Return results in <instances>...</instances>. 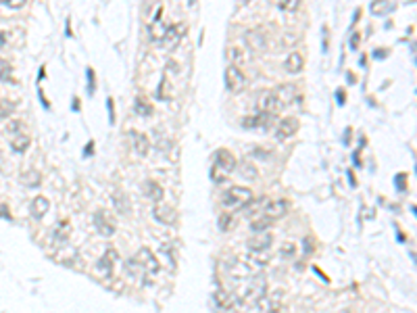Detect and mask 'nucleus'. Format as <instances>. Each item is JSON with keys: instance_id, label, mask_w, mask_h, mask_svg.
<instances>
[{"instance_id": "obj_1", "label": "nucleus", "mask_w": 417, "mask_h": 313, "mask_svg": "<svg viewBox=\"0 0 417 313\" xmlns=\"http://www.w3.org/2000/svg\"><path fill=\"white\" fill-rule=\"evenodd\" d=\"M244 284L240 286L238 290V295L234 297V307H251V305H257L259 301H263V297L267 295V280L263 278L261 274L248 278V280H242Z\"/></svg>"}, {"instance_id": "obj_2", "label": "nucleus", "mask_w": 417, "mask_h": 313, "mask_svg": "<svg viewBox=\"0 0 417 313\" xmlns=\"http://www.w3.org/2000/svg\"><path fill=\"white\" fill-rule=\"evenodd\" d=\"M226 274L234 280H248L259 274V267L253 263L251 257H234L226 263Z\"/></svg>"}, {"instance_id": "obj_3", "label": "nucleus", "mask_w": 417, "mask_h": 313, "mask_svg": "<svg viewBox=\"0 0 417 313\" xmlns=\"http://www.w3.org/2000/svg\"><path fill=\"white\" fill-rule=\"evenodd\" d=\"M253 190L246 188V186H232L228 188V192L224 194V200H221V205L226 209H236V207H246L248 203H253Z\"/></svg>"}, {"instance_id": "obj_4", "label": "nucleus", "mask_w": 417, "mask_h": 313, "mask_svg": "<svg viewBox=\"0 0 417 313\" xmlns=\"http://www.w3.org/2000/svg\"><path fill=\"white\" fill-rule=\"evenodd\" d=\"M94 228H96V232H98L100 236L108 238V236H113V234H115V230H117V221L113 219V215L108 213L106 209H98V211L94 213Z\"/></svg>"}, {"instance_id": "obj_5", "label": "nucleus", "mask_w": 417, "mask_h": 313, "mask_svg": "<svg viewBox=\"0 0 417 313\" xmlns=\"http://www.w3.org/2000/svg\"><path fill=\"white\" fill-rule=\"evenodd\" d=\"M246 84H248V80H246V75L242 73V69H238V67H228L226 69V88L230 92H242L244 88H246Z\"/></svg>"}, {"instance_id": "obj_6", "label": "nucleus", "mask_w": 417, "mask_h": 313, "mask_svg": "<svg viewBox=\"0 0 417 313\" xmlns=\"http://www.w3.org/2000/svg\"><path fill=\"white\" fill-rule=\"evenodd\" d=\"M288 209H290V203H288L286 198H277V200L265 198V203H263V207H261V215H267V217H271V219L275 221L277 217L286 215Z\"/></svg>"}, {"instance_id": "obj_7", "label": "nucleus", "mask_w": 417, "mask_h": 313, "mask_svg": "<svg viewBox=\"0 0 417 313\" xmlns=\"http://www.w3.org/2000/svg\"><path fill=\"white\" fill-rule=\"evenodd\" d=\"M257 107H259L261 113H265V115H275V113H280V111L284 109V107L280 105V100L275 98L273 90L261 92L259 98H257Z\"/></svg>"}, {"instance_id": "obj_8", "label": "nucleus", "mask_w": 417, "mask_h": 313, "mask_svg": "<svg viewBox=\"0 0 417 313\" xmlns=\"http://www.w3.org/2000/svg\"><path fill=\"white\" fill-rule=\"evenodd\" d=\"M136 259H138V263L142 265V270L146 272V274H150V276H157L159 272H161V263H159V259H157V255L152 253L150 249H140L138 251V255H136Z\"/></svg>"}, {"instance_id": "obj_9", "label": "nucleus", "mask_w": 417, "mask_h": 313, "mask_svg": "<svg viewBox=\"0 0 417 313\" xmlns=\"http://www.w3.org/2000/svg\"><path fill=\"white\" fill-rule=\"evenodd\" d=\"M115 261H117V251H115V249H106L104 255L98 259V263H96V267H94L96 274H98L100 278H111V276H113Z\"/></svg>"}, {"instance_id": "obj_10", "label": "nucleus", "mask_w": 417, "mask_h": 313, "mask_svg": "<svg viewBox=\"0 0 417 313\" xmlns=\"http://www.w3.org/2000/svg\"><path fill=\"white\" fill-rule=\"evenodd\" d=\"M236 156L230 152V150H226V148H221V150H217V156H215V171H219L221 175H230L234 169H236Z\"/></svg>"}, {"instance_id": "obj_11", "label": "nucleus", "mask_w": 417, "mask_h": 313, "mask_svg": "<svg viewBox=\"0 0 417 313\" xmlns=\"http://www.w3.org/2000/svg\"><path fill=\"white\" fill-rule=\"evenodd\" d=\"M244 42L253 53H265L267 50V36L263 30H248L244 36Z\"/></svg>"}, {"instance_id": "obj_12", "label": "nucleus", "mask_w": 417, "mask_h": 313, "mask_svg": "<svg viewBox=\"0 0 417 313\" xmlns=\"http://www.w3.org/2000/svg\"><path fill=\"white\" fill-rule=\"evenodd\" d=\"M298 127H300V123L296 117H284V119H280V123L275 127V136H277V140H288L298 132Z\"/></svg>"}, {"instance_id": "obj_13", "label": "nucleus", "mask_w": 417, "mask_h": 313, "mask_svg": "<svg viewBox=\"0 0 417 313\" xmlns=\"http://www.w3.org/2000/svg\"><path fill=\"white\" fill-rule=\"evenodd\" d=\"M271 242H273V236L269 232H259V234L248 238L246 247L251 249V253H263V251H269Z\"/></svg>"}, {"instance_id": "obj_14", "label": "nucleus", "mask_w": 417, "mask_h": 313, "mask_svg": "<svg viewBox=\"0 0 417 313\" xmlns=\"http://www.w3.org/2000/svg\"><path fill=\"white\" fill-rule=\"evenodd\" d=\"M186 34V25L184 23H178V25H169L167 30H165V36H163V40H161V44L167 48V50H171V48H175L178 46V42L182 40V36Z\"/></svg>"}, {"instance_id": "obj_15", "label": "nucleus", "mask_w": 417, "mask_h": 313, "mask_svg": "<svg viewBox=\"0 0 417 313\" xmlns=\"http://www.w3.org/2000/svg\"><path fill=\"white\" fill-rule=\"evenodd\" d=\"M155 217L159 223H165V226H171V223L178 221V211H175L171 205L165 203H157L155 205Z\"/></svg>"}, {"instance_id": "obj_16", "label": "nucleus", "mask_w": 417, "mask_h": 313, "mask_svg": "<svg viewBox=\"0 0 417 313\" xmlns=\"http://www.w3.org/2000/svg\"><path fill=\"white\" fill-rule=\"evenodd\" d=\"M273 94H275V98L280 100L282 107H288L296 96V86L294 84H282L277 90H273Z\"/></svg>"}, {"instance_id": "obj_17", "label": "nucleus", "mask_w": 417, "mask_h": 313, "mask_svg": "<svg viewBox=\"0 0 417 313\" xmlns=\"http://www.w3.org/2000/svg\"><path fill=\"white\" fill-rule=\"evenodd\" d=\"M284 69H286L288 73H300L304 69V57L298 50H292L286 57V61H284Z\"/></svg>"}, {"instance_id": "obj_18", "label": "nucleus", "mask_w": 417, "mask_h": 313, "mask_svg": "<svg viewBox=\"0 0 417 313\" xmlns=\"http://www.w3.org/2000/svg\"><path fill=\"white\" fill-rule=\"evenodd\" d=\"M48 209H50V200H48L46 196H36L32 203H30V213H32L36 219H42L44 215L48 213Z\"/></svg>"}, {"instance_id": "obj_19", "label": "nucleus", "mask_w": 417, "mask_h": 313, "mask_svg": "<svg viewBox=\"0 0 417 313\" xmlns=\"http://www.w3.org/2000/svg\"><path fill=\"white\" fill-rule=\"evenodd\" d=\"M71 236V221L69 219H63V221H59L57 226L52 228V240L54 242H59V244H63V242H67V238Z\"/></svg>"}, {"instance_id": "obj_20", "label": "nucleus", "mask_w": 417, "mask_h": 313, "mask_svg": "<svg viewBox=\"0 0 417 313\" xmlns=\"http://www.w3.org/2000/svg\"><path fill=\"white\" fill-rule=\"evenodd\" d=\"M142 192L150 198V200H155V203H161L163 200V188H161V184L159 182H155V180H146L144 184H142Z\"/></svg>"}, {"instance_id": "obj_21", "label": "nucleus", "mask_w": 417, "mask_h": 313, "mask_svg": "<svg viewBox=\"0 0 417 313\" xmlns=\"http://www.w3.org/2000/svg\"><path fill=\"white\" fill-rule=\"evenodd\" d=\"M30 142H32V138H30V134H27V132L15 134V136L9 138V144H11V148H13L15 152H25L27 146H30Z\"/></svg>"}, {"instance_id": "obj_22", "label": "nucleus", "mask_w": 417, "mask_h": 313, "mask_svg": "<svg viewBox=\"0 0 417 313\" xmlns=\"http://www.w3.org/2000/svg\"><path fill=\"white\" fill-rule=\"evenodd\" d=\"M131 140H134V148L140 156H146L148 150H150V140L146 134H140V132H131Z\"/></svg>"}, {"instance_id": "obj_23", "label": "nucleus", "mask_w": 417, "mask_h": 313, "mask_svg": "<svg viewBox=\"0 0 417 313\" xmlns=\"http://www.w3.org/2000/svg\"><path fill=\"white\" fill-rule=\"evenodd\" d=\"M19 180H21V184L27 186V188H38L40 182H42V175H40L38 169H25L23 173L19 175Z\"/></svg>"}, {"instance_id": "obj_24", "label": "nucleus", "mask_w": 417, "mask_h": 313, "mask_svg": "<svg viewBox=\"0 0 417 313\" xmlns=\"http://www.w3.org/2000/svg\"><path fill=\"white\" fill-rule=\"evenodd\" d=\"M271 226H273V219L267 217V215H255L253 221H251V230H253L255 234H259V232H267Z\"/></svg>"}, {"instance_id": "obj_25", "label": "nucleus", "mask_w": 417, "mask_h": 313, "mask_svg": "<svg viewBox=\"0 0 417 313\" xmlns=\"http://www.w3.org/2000/svg\"><path fill=\"white\" fill-rule=\"evenodd\" d=\"M228 57H230V61H232V67H238V69H240V65H244V63L248 61V57H246V50H244V48H240V46H234V48H230Z\"/></svg>"}, {"instance_id": "obj_26", "label": "nucleus", "mask_w": 417, "mask_h": 313, "mask_svg": "<svg viewBox=\"0 0 417 313\" xmlns=\"http://www.w3.org/2000/svg\"><path fill=\"white\" fill-rule=\"evenodd\" d=\"M219 230L221 232H230V230H234L236 226H238V219H236V215H232V213H221L219 215Z\"/></svg>"}, {"instance_id": "obj_27", "label": "nucleus", "mask_w": 417, "mask_h": 313, "mask_svg": "<svg viewBox=\"0 0 417 313\" xmlns=\"http://www.w3.org/2000/svg\"><path fill=\"white\" fill-rule=\"evenodd\" d=\"M238 173L242 175L244 180H248V182H253V180H257V177H259V169H257L251 161H242V165H240Z\"/></svg>"}, {"instance_id": "obj_28", "label": "nucleus", "mask_w": 417, "mask_h": 313, "mask_svg": "<svg viewBox=\"0 0 417 313\" xmlns=\"http://www.w3.org/2000/svg\"><path fill=\"white\" fill-rule=\"evenodd\" d=\"M215 301L221 309H234V295L226 293V290H217L215 293Z\"/></svg>"}, {"instance_id": "obj_29", "label": "nucleus", "mask_w": 417, "mask_h": 313, "mask_svg": "<svg viewBox=\"0 0 417 313\" xmlns=\"http://www.w3.org/2000/svg\"><path fill=\"white\" fill-rule=\"evenodd\" d=\"M125 270H127V274L131 276V278H144V270H142V265L138 263V259L134 257V259H129L127 263H125Z\"/></svg>"}, {"instance_id": "obj_30", "label": "nucleus", "mask_w": 417, "mask_h": 313, "mask_svg": "<svg viewBox=\"0 0 417 313\" xmlns=\"http://www.w3.org/2000/svg\"><path fill=\"white\" fill-rule=\"evenodd\" d=\"M296 253H298V249H296V244L292 242V240H286L280 247V255L284 257V259H294L296 257Z\"/></svg>"}, {"instance_id": "obj_31", "label": "nucleus", "mask_w": 417, "mask_h": 313, "mask_svg": "<svg viewBox=\"0 0 417 313\" xmlns=\"http://www.w3.org/2000/svg\"><path fill=\"white\" fill-rule=\"evenodd\" d=\"M5 132H7V136H15V134L25 132V123L21 121V119H11L9 125L5 127Z\"/></svg>"}, {"instance_id": "obj_32", "label": "nucleus", "mask_w": 417, "mask_h": 313, "mask_svg": "<svg viewBox=\"0 0 417 313\" xmlns=\"http://www.w3.org/2000/svg\"><path fill=\"white\" fill-rule=\"evenodd\" d=\"M136 113H138V115H144V117H148V115L152 113V107H150V102H148L146 98H142V96L136 98Z\"/></svg>"}, {"instance_id": "obj_33", "label": "nucleus", "mask_w": 417, "mask_h": 313, "mask_svg": "<svg viewBox=\"0 0 417 313\" xmlns=\"http://www.w3.org/2000/svg\"><path fill=\"white\" fill-rule=\"evenodd\" d=\"M15 109H17V105L13 100H0V119H7L9 115H13Z\"/></svg>"}, {"instance_id": "obj_34", "label": "nucleus", "mask_w": 417, "mask_h": 313, "mask_svg": "<svg viewBox=\"0 0 417 313\" xmlns=\"http://www.w3.org/2000/svg\"><path fill=\"white\" fill-rule=\"evenodd\" d=\"M394 9L392 3H386V0H382V3H374L371 5V13H376V15H384V13H390Z\"/></svg>"}, {"instance_id": "obj_35", "label": "nucleus", "mask_w": 417, "mask_h": 313, "mask_svg": "<svg viewBox=\"0 0 417 313\" xmlns=\"http://www.w3.org/2000/svg\"><path fill=\"white\" fill-rule=\"evenodd\" d=\"M115 207L121 211V213H125V211H129V200H127V196H123V194H115Z\"/></svg>"}, {"instance_id": "obj_36", "label": "nucleus", "mask_w": 417, "mask_h": 313, "mask_svg": "<svg viewBox=\"0 0 417 313\" xmlns=\"http://www.w3.org/2000/svg\"><path fill=\"white\" fill-rule=\"evenodd\" d=\"M277 9H282V11H296L298 3H296V0H282V3H277Z\"/></svg>"}, {"instance_id": "obj_37", "label": "nucleus", "mask_w": 417, "mask_h": 313, "mask_svg": "<svg viewBox=\"0 0 417 313\" xmlns=\"http://www.w3.org/2000/svg\"><path fill=\"white\" fill-rule=\"evenodd\" d=\"M9 73H11V65H9L5 59H0V80L9 77Z\"/></svg>"}, {"instance_id": "obj_38", "label": "nucleus", "mask_w": 417, "mask_h": 313, "mask_svg": "<svg viewBox=\"0 0 417 313\" xmlns=\"http://www.w3.org/2000/svg\"><path fill=\"white\" fill-rule=\"evenodd\" d=\"M359 44H361V34H353V38H350V48L357 50Z\"/></svg>"}, {"instance_id": "obj_39", "label": "nucleus", "mask_w": 417, "mask_h": 313, "mask_svg": "<svg viewBox=\"0 0 417 313\" xmlns=\"http://www.w3.org/2000/svg\"><path fill=\"white\" fill-rule=\"evenodd\" d=\"M296 40H298V36H296V34H290V32H288V34H286V38H284V44H286V46H290V44H294Z\"/></svg>"}, {"instance_id": "obj_40", "label": "nucleus", "mask_w": 417, "mask_h": 313, "mask_svg": "<svg viewBox=\"0 0 417 313\" xmlns=\"http://www.w3.org/2000/svg\"><path fill=\"white\" fill-rule=\"evenodd\" d=\"M88 80H90V86H88V92H94V71L92 69H88Z\"/></svg>"}, {"instance_id": "obj_41", "label": "nucleus", "mask_w": 417, "mask_h": 313, "mask_svg": "<svg viewBox=\"0 0 417 313\" xmlns=\"http://www.w3.org/2000/svg\"><path fill=\"white\" fill-rule=\"evenodd\" d=\"M3 5H7V7H11V9H21L25 3L23 0H11V3H3Z\"/></svg>"}, {"instance_id": "obj_42", "label": "nucleus", "mask_w": 417, "mask_h": 313, "mask_svg": "<svg viewBox=\"0 0 417 313\" xmlns=\"http://www.w3.org/2000/svg\"><path fill=\"white\" fill-rule=\"evenodd\" d=\"M253 154H255V156H265V159H267V156H269V150H265V148H255Z\"/></svg>"}, {"instance_id": "obj_43", "label": "nucleus", "mask_w": 417, "mask_h": 313, "mask_svg": "<svg viewBox=\"0 0 417 313\" xmlns=\"http://www.w3.org/2000/svg\"><path fill=\"white\" fill-rule=\"evenodd\" d=\"M269 313H290V311H288L286 307H273Z\"/></svg>"}, {"instance_id": "obj_44", "label": "nucleus", "mask_w": 417, "mask_h": 313, "mask_svg": "<svg viewBox=\"0 0 417 313\" xmlns=\"http://www.w3.org/2000/svg\"><path fill=\"white\" fill-rule=\"evenodd\" d=\"M344 98H346V94H344L342 90H338V100H340V102H344Z\"/></svg>"}]
</instances>
